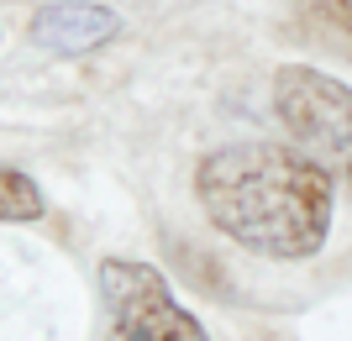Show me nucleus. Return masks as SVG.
<instances>
[{
	"instance_id": "nucleus-1",
	"label": "nucleus",
	"mask_w": 352,
	"mask_h": 341,
	"mask_svg": "<svg viewBox=\"0 0 352 341\" xmlns=\"http://www.w3.org/2000/svg\"><path fill=\"white\" fill-rule=\"evenodd\" d=\"M195 200L226 242L268 263L316 257L337 215L331 174L294 142H232L206 152L195 168Z\"/></svg>"
},
{
	"instance_id": "nucleus-3",
	"label": "nucleus",
	"mask_w": 352,
	"mask_h": 341,
	"mask_svg": "<svg viewBox=\"0 0 352 341\" xmlns=\"http://www.w3.org/2000/svg\"><path fill=\"white\" fill-rule=\"evenodd\" d=\"M95 283L111 341H210L206 326L174 299L168 279L142 257H105Z\"/></svg>"
},
{
	"instance_id": "nucleus-4",
	"label": "nucleus",
	"mask_w": 352,
	"mask_h": 341,
	"mask_svg": "<svg viewBox=\"0 0 352 341\" xmlns=\"http://www.w3.org/2000/svg\"><path fill=\"white\" fill-rule=\"evenodd\" d=\"M27 32L47 53H95L121 32V16L111 5H95V0H58V5H43L32 16Z\"/></svg>"
},
{
	"instance_id": "nucleus-5",
	"label": "nucleus",
	"mask_w": 352,
	"mask_h": 341,
	"mask_svg": "<svg viewBox=\"0 0 352 341\" xmlns=\"http://www.w3.org/2000/svg\"><path fill=\"white\" fill-rule=\"evenodd\" d=\"M43 215H47L43 189L21 168L0 163V226H27V221H43Z\"/></svg>"
},
{
	"instance_id": "nucleus-6",
	"label": "nucleus",
	"mask_w": 352,
	"mask_h": 341,
	"mask_svg": "<svg viewBox=\"0 0 352 341\" xmlns=\"http://www.w3.org/2000/svg\"><path fill=\"white\" fill-rule=\"evenodd\" d=\"M294 11L316 37H326L337 53L352 58V0H294Z\"/></svg>"
},
{
	"instance_id": "nucleus-2",
	"label": "nucleus",
	"mask_w": 352,
	"mask_h": 341,
	"mask_svg": "<svg viewBox=\"0 0 352 341\" xmlns=\"http://www.w3.org/2000/svg\"><path fill=\"white\" fill-rule=\"evenodd\" d=\"M274 110L294 148L316 158L326 174L337 168L352 189V84L310 63H284L274 74Z\"/></svg>"
}]
</instances>
